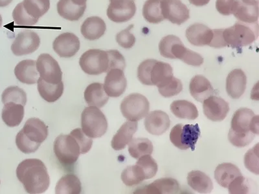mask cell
<instances>
[{
  "mask_svg": "<svg viewBox=\"0 0 259 194\" xmlns=\"http://www.w3.org/2000/svg\"><path fill=\"white\" fill-rule=\"evenodd\" d=\"M16 176L28 193H45L50 184L47 168L40 159H28L16 168Z\"/></svg>",
  "mask_w": 259,
  "mask_h": 194,
  "instance_id": "6da1fadb",
  "label": "cell"
},
{
  "mask_svg": "<svg viewBox=\"0 0 259 194\" xmlns=\"http://www.w3.org/2000/svg\"><path fill=\"white\" fill-rule=\"evenodd\" d=\"M48 136V128L37 118H31L25 122L24 128L16 137V144L23 153H34L45 141Z\"/></svg>",
  "mask_w": 259,
  "mask_h": 194,
  "instance_id": "7a4b0ae2",
  "label": "cell"
},
{
  "mask_svg": "<svg viewBox=\"0 0 259 194\" xmlns=\"http://www.w3.org/2000/svg\"><path fill=\"white\" fill-rule=\"evenodd\" d=\"M255 113L248 108H242L236 111L232 117L228 134L230 142L238 148L246 147L255 137L252 132L251 124Z\"/></svg>",
  "mask_w": 259,
  "mask_h": 194,
  "instance_id": "3957f363",
  "label": "cell"
},
{
  "mask_svg": "<svg viewBox=\"0 0 259 194\" xmlns=\"http://www.w3.org/2000/svg\"><path fill=\"white\" fill-rule=\"evenodd\" d=\"M173 77V69L169 64L154 59L145 60L138 68V79L144 85L159 87Z\"/></svg>",
  "mask_w": 259,
  "mask_h": 194,
  "instance_id": "277c9868",
  "label": "cell"
},
{
  "mask_svg": "<svg viewBox=\"0 0 259 194\" xmlns=\"http://www.w3.org/2000/svg\"><path fill=\"white\" fill-rule=\"evenodd\" d=\"M223 35L227 47L239 48L251 45L258 39V22L247 24L237 21L230 28L224 29Z\"/></svg>",
  "mask_w": 259,
  "mask_h": 194,
  "instance_id": "5b68a950",
  "label": "cell"
},
{
  "mask_svg": "<svg viewBox=\"0 0 259 194\" xmlns=\"http://www.w3.org/2000/svg\"><path fill=\"white\" fill-rule=\"evenodd\" d=\"M81 126L83 132L92 138L103 137L108 129L107 119L98 108L89 106L81 114Z\"/></svg>",
  "mask_w": 259,
  "mask_h": 194,
  "instance_id": "8992f818",
  "label": "cell"
},
{
  "mask_svg": "<svg viewBox=\"0 0 259 194\" xmlns=\"http://www.w3.org/2000/svg\"><path fill=\"white\" fill-rule=\"evenodd\" d=\"M53 150L58 160L64 166L73 165L81 154L80 146L71 134L58 136Z\"/></svg>",
  "mask_w": 259,
  "mask_h": 194,
  "instance_id": "52a82bcc",
  "label": "cell"
},
{
  "mask_svg": "<svg viewBox=\"0 0 259 194\" xmlns=\"http://www.w3.org/2000/svg\"><path fill=\"white\" fill-rule=\"evenodd\" d=\"M200 133V129L198 124L194 125L178 124L171 129L170 142L180 150L191 149L192 151H194Z\"/></svg>",
  "mask_w": 259,
  "mask_h": 194,
  "instance_id": "ba28073f",
  "label": "cell"
},
{
  "mask_svg": "<svg viewBox=\"0 0 259 194\" xmlns=\"http://www.w3.org/2000/svg\"><path fill=\"white\" fill-rule=\"evenodd\" d=\"M79 64L85 73L99 75L108 72L109 69V56L105 51L92 48L83 53Z\"/></svg>",
  "mask_w": 259,
  "mask_h": 194,
  "instance_id": "9c48e42d",
  "label": "cell"
},
{
  "mask_svg": "<svg viewBox=\"0 0 259 194\" xmlns=\"http://www.w3.org/2000/svg\"><path fill=\"white\" fill-rule=\"evenodd\" d=\"M150 110L148 99L143 94L133 93L123 99L121 105V112L129 121H140L147 116Z\"/></svg>",
  "mask_w": 259,
  "mask_h": 194,
  "instance_id": "30bf717a",
  "label": "cell"
},
{
  "mask_svg": "<svg viewBox=\"0 0 259 194\" xmlns=\"http://www.w3.org/2000/svg\"><path fill=\"white\" fill-rule=\"evenodd\" d=\"M36 69L40 77L50 84H57L61 82L62 72L56 60L47 53H43L36 61Z\"/></svg>",
  "mask_w": 259,
  "mask_h": 194,
  "instance_id": "8fae6325",
  "label": "cell"
},
{
  "mask_svg": "<svg viewBox=\"0 0 259 194\" xmlns=\"http://www.w3.org/2000/svg\"><path fill=\"white\" fill-rule=\"evenodd\" d=\"M136 10L134 0H110L106 14L111 21L119 24L131 20L135 16Z\"/></svg>",
  "mask_w": 259,
  "mask_h": 194,
  "instance_id": "7c38bea8",
  "label": "cell"
},
{
  "mask_svg": "<svg viewBox=\"0 0 259 194\" xmlns=\"http://www.w3.org/2000/svg\"><path fill=\"white\" fill-rule=\"evenodd\" d=\"M40 38L35 32L24 31L16 36L11 45V51L16 56L31 54L40 47Z\"/></svg>",
  "mask_w": 259,
  "mask_h": 194,
  "instance_id": "4fadbf2b",
  "label": "cell"
},
{
  "mask_svg": "<svg viewBox=\"0 0 259 194\" xmlns=\"http://www.w3.org/2000/svg\"><path fill=\"white\" fill-rule=\"evenodd\" d=\"M163 18L172 24L181 25L190 18V11L180 0H162Z\"/></svg>",
  "mask_w": 259,
  "mask_h": 194,
  "instance_id": "5bb4252c",
  "label": "cell"
},
{
  "mask_svg": "<svg viewBox=\"0 0 259 194\" xmlns=\"http://www.w3.org/2000/svg\"><path fill=\"white\" fill-rule=\"evenodd\" d=\"M79 39L71 32H64L58 36L53 43V50L61 58L75 56L80 50Z\"/></svg>",
  "mask_w": 259,
  "mask_h": 194,
  "instance_id": "9a60e30c",
  "label": "cell"
},
{
  "mask_svg": "<svg viewBox=\"0 0 259 194\" xmlns=\"http://www.w3.org/2000/svg\"><path fill=\"white\" fill-rule=\"evenodd\" d=\"M203 103V113L210 121H223L230 112L229 103L220 97L212 95Z\"/></svg>",
  "mask_w": 259,
  "mask_h": 194,
  "instance_id": "2e32d148",
  "label": "cell"
},
{
  "mask_svg": "<svg viewBox=\"0 0 259 194\" xmlns=\"http://www.w3.org/2000/svg\"><path fill=\"white\" fill-rule=\"evenodd\" d=\"M104 89L108 96L119 97L125 92L127 80L123 71L119 69H110L105 79Z\"/></svg>",
  "mask_w": 259,
  "mask_h": 194,
  "instance_id": "e0dca14e",
  "label": "cell"
},
{
  "mask_svg": "<svg viewBox=\"0 0 259 194\" xmlns=\"http://www.w3.org/2000/svg\"><path fill=\"white\" fill-rule=\"evenodd\" d=\"M159 51L161 56L166 59L182 61L186 54L187 48L185 47L179 37L170 34L161 39L159 43Z\"/></svg>",
  "mask_w": 259,
  "mask_h": 194,
  "instance_id": "ac0fdd59",
  "label": "cell"
},
{
  "mask_svg": "<svg viewBox=\"0 0 259 194\" xmlns=\"http://www.w3.org/2000/svg\"><path fill=\"white\" fill-rule=\"evenodd\" d=\"M144 124L148 132L154 135H161L170 128V121L165 112L156 110L148 113Z\"/></svg>",
  "mask_w": 259,
  "mask_h": 194,
  "instance_id": "d6986e66",
  "label": "cell"
},
{
  "mask_svg": "<svg viewBox=\"0 0 259 194\" xmlns=\"http://www.w3.org/2000/svg\"><path fill=\"white\" fill-rule=\"evenodd\" d=\"M186 35L191 44L202 47L209 45L213 38V31L204 24L195 23L187 29Z\"/></svg>",
  "mask_w": 259,
  "mask_h": 194,
  "instance_id": "ffe728a7",
  "label": "cell"
},
{
  "mask_svg": "<svg viewBox=\"0 0 259 194\" xmlns=\"http://www.w3.org/2000/svg\"><path fill=\"white\" fill-rule=\"evenodd\" d=\"M246 74L241 69H235L227 77V93L233 99H239L246 91Z\"/></svg>",
  "mask_w": 259,
  "mask_h": 194,
  "instance_id": "44dd1931",
  "label": "cell"
},
{
  "mask_svg": "<svg viewBox=\"0 0 259 194\" xmlns=\"http://www.w3.org/2000/svg\"><path fill=\"white\" fill-rule=\"evenodd\" d=\"M180 191V184L177 180L173 178H161L156 180L145 188L140 189V193L148 194H174Z\"/></svg>",
  "mask_w": 259,
  "mask_h": 194,
  "instance_id": "7402d4cb",
  "label": "cell"
},
{
  "mask_svg": "<svg viewBox=\"0 0 259 194\" xmlns=\"http://www.w3.org/2000/svg\"><path fill=\"white\" fill-rule=\"evenodd\" d=\"M106 25L105 21L99 16L87 18L80 27V32L84 38L90 41L98 40L105 34Z\"/></svg>",
  "mask_w": 259,
  "mask_h": 194,
  "instance_id": "603a6c76",
  "label": "cell"
},
{
  "mask_svg": "<svg viewBox=\"0 0 259 194\" xmlns=\"http://www.w3.org/2000/svg\"><path fill=\"white\" fill-rule=\"evenodd\" d=\"M137 121H127L124 122L119 128L112 140V149L119 151L125 149L126 145L133 139L134 134L138 130Z\"/></svg>",
  "mask_w": 259,
  "mask_h": 194,
  "instance_id": "cb8c5ba5",
  "label": "cell"
},
{
  "mask_svg": "<svg viewBox=\"0 0 259 194\" xmlns=\"http://www.w3.org/2000/svg\"><path fill=\"white\" fill-rule=\"evenodd\" d=\"M15 75L16 78L23 84H36L39 78L36 61L33 60H24L20 62L15 67Z\"/></svg>",
  "mask_w": 259,
  "mask_h": 194,
  "instance_id": "d4e9b609",
  "label": "cell"
},
{
  "mask_svg": "<svg viewBox=\"0 0 259 194\" xmlns=\"http://www.w3.org/2000/svg\"><path fill=\"white\" fill-rule=\"evenodd\" d=\"M191 96L196 101L202 103L214 93L213 87L207 78L201 75L194 76L189 85Z\"/></svg>",
  "mask_w": 259,
  "mask_h": 194,
  "instance_id": "484cf974",
  "label": "cell"
},
{
  "mask_svg": "<svg viewBox=\"0 0 259 194\" xmlns=\"http://www.w3.org/2000/svg\"><path fill=\"white\" fill-rule=\"evenodd\" d=\"M233 15L240 22L255 24L258 20V6L244 3L242 0H236Z\"/></svg>",
  "mask_w": 259,
  "mask_h": 194,
  "instance_id": "4316f807",
  "label": "cell"
},
{
  "mask_svg": "<svg viewBox=\"0 0 259 194\" xmlns=\"http://www.w3.org/2000/svg\"><path fill=\"white\" fill-rule=\"evenodd\" d=\"M84 99L89 106L101 108L108 103L109 96L106 93L103 84L95 82L90 84L85 89Z\"/></svg>",
  "mask_w": 259,
  "mask_h": 194,
  "instance_id": "83f0119b",
  "label": "cell"
},
{
  "mask_svg": "<svg viewBox=\"0 0 259 194\" xmlns=\"http://www.w3.org/2000/svg\"><path fill=\"white\" fill-rule=\"evenodd\" d=\"M242 175L237 166L232 163H224L217 166L214 172V178L219 185L228 188L231 182Z\"/></svg>",
  "mask_w": 259,
  "mask_h": 194,
  "instance_id": "f1b7e54d",
  "label": "cell"
},
{
  "mask_svg": "<svg viewBox=\"0 0 259 194\" xmlns=\"http://www.w3.org/2000/svg\"><path fill=\"white\" fill-rule=\"evenodd\" d=\"M24 106L19 104H5L2 117L5 124L9 127L19 126L24 117Z\"/></svg>",
  "mask_w": 259,
  "mask_h": 194,
  "instance_id": "f546056e",
  "label": "cell"
},
{
  "mask_svg": "<svg viewBox=\"0 0 259 194\" xmlns=\"http://www.w3.org/2000/svg\"><path fill=\"white\" fill-rule=\"evenodd\" d=\"M187 182L192 189L200 193H209L213 189V184L210 178L201 171L189 172Z\"/></svg>",
  "mask_w": 259,
  "mask_h": 194,
  "instance_id": "4dcf8cb0",
  "label": "cell"
},
{
  "mask_svg": "<svg viewBox=\"0 0 259 194\" xmlns=\"http://www.w3.org/2000/svg\"><path fill=\"white\" fill-rule=\"evenodd\" d=\"M37 84L39 94L48 103H55L63 94L64 85L62 81L59 84H53L46 82L42 78L39 77Z\"/></svg>",
  "mask_w": 259,
  "mask_h": 194,
  "instance_id": "1f68e13d",
  "label": "cell"
},
{
  "mask_svg": "<svg viewBox=\"0 0 259 194\" xmlns=\"http://www.w3.org/2000/svg\"><path fill=\"white\" fill-rule=\"evenodd\" d=\"M57 8L58 13L62 18L75 22L79 20L84 15L87 6H77L71 0H59Z\"/></svg>",
  "mask_w": 259,
  "mask_h": 194,
  "instance_id": "d6a6232c",
  "label": "cell"
},
{
  "mask_svg": "<svg viewBox=\"0 0 259 194\" xmlns=\"http://www.w3.org/2000/svg\"><path fill=\"white\" fill-rule=\"evenodd\" d=\"M170 110L175 117L182 119L194 120L199 115L196 106L186 100L173 102L170 105Z\"/></svg>",
  "mask_w": 259,
  "mask_h": 194,
  "instance_id": "836d02e7",
  "label": "cell"
},
{
  "mask_svg": "<svg viewBox=\"0 0 259 194\" xmlns=\"http://www.w3.org/2000/svg\"><path fill=\"white\" fill-rule=\"evenodd\" d=\"M82 192V184L77 175L68 174L64 175L58 181L55 193L80 194Z\"/></svg>",
  "mask_w": 259,
  "mask_h": 194,
  "instance_id": "e575fe53",
  "label": "cell"
},
{
  "mask_svg": "<svg viewBox=\"0 0 259 194\" xmlns=\"http://www.w3.org/2000/svg\"><path fill=\"white\" fill-rule=\"evenodd\" d=\"M162 0H147L143 8V16L150 24H157L165 18L162 14Z\"/></svg>",
  "mask_w": 259,
  "mask_h": 194,
  "instance_id": "d590c367",
  "label": "cell"
},
{
  "mask_svg": "<svg viewBox=\"0 0 259 194\" xmlns=\"http://www.w3.org/2000/svg\"><path fill=\"white\" fill-rule=\"evenodd\" d=\"M128 152L133 158L138 159L146 155H152L153 144L149 138H134L129 142Z\"/></svg>",
  "mask_w": 259,
  "mask_h": 194,
  "instance_id": "8d00e7d4",
  "label": "cell"
},
{
  "mask_svg": "<svg viewBox=\"0 0 259 194\" xmlns=\"http://www.w3.org/2000/svg\"><path fill=\"white\" fill-rule=\"evenodd\" d=\"M22 3L27 13L38 20L47 13L50 8V0H24Z\"/></svg>",
  "mask_w": 259,
  "mask_h": 194,
  "instance_id": "74e56055",
  "label": "cell"
},
{
  "mask_svg": "<svg viewBox=\"0 0 259 194\" xmlns=\"http://www.w3.org/2000/svg\"><path fill=\"white\" fill-rule=\"evenodd\" d=\"M121 179L127 186L137 185L145 180L142 171L136 164L135 165L128 166L122 171Z\"/></svg>",
  "mask_w": 259,
  "mask_h": 194,
  "instance_id": "f35d334b",
  "label": "cell"
},
{
  "mask_svg": "<svg viewBox=\"0 0 259 194\" xmlns=\"http://www.w3.org/2000/svg\"><path fill=\"white\" fill-rule=\"evenodd\" d=\"M3 104L14 103L24 106L27 103V94L24 90L18 86H10L4 90L2 95Z\"/></svg>",
  "mask_w": 259,
  "mask_h": 194,
  "instance_id": "ab89813d",
  "label": "cell"
},
{
  "mask_svg": "<svg viewBox=\"0 0 259 194\" xmlns=\"http://www.w3.org/2000/svg\"><path fill=\"white\" fill-rule=\"evenodd\" d=\"M136 165L142 171L145 179H150L156 176L158 172V166L156 161L150 155H146L138 159Z\"/></svg>",
  "mask_w": 259,
  "mask_h": 194,
  "instance_id": "60d3db41",
  "label": "cell"
},
{
  "mask_svg": "<svg viewBox=\"0 0 259 194\" xmlns=\"http://www.w3.org/2000/svg\"><path fill=\"white\" fill-rule=\"evenodd\" d=\"M158 87L159 93L166 98L178 95L183 90L181 80L173 77L171 79Z\"/></svg>",
  "mask_w": 259,
  "mask_h": 194,
  "instance_id": "b9f144b4",
  "label": "cell"
},
{
  "mask_svg": "<svg viewBox=\"0 0 259 194\" xmlns=\"http://www.w3.org/2000/svg\"><path fill=\"white\" fill-rule=\"evenodd\" d=\"M13 18L15 24L18 25H34L38 22V20L34 19L29 16L25 11L22 2L18 4L14 9Z\"/></svg>",
  "mask_w": 259,
  "mask_h": 194,
  "instance_id": "7bdbcfd3",
  "label": "cell"
},
{
  "mask_svg": "<svg viewBox=\"0 0 259 194\" xmlns=\"http://www.w3.org/2000/svg\"><path fill=\"white\" fill-rule=\"evenodd\" d=\"M251 183L242 175L236 178L228 186L229 192L231 194L249 193L251 190Z\"/></svg>",
  "mask_w": 259,
  "mask_h": 194,
  "instance_id": "ee69618b",
  "label": "cell"
},
{
  "mask_svg": "<svg viewBox=\"0 0 259 194\" xmlns=\"http://www.w3.org/2000/svg\"><path fill=\"white\" fill-rule=\"evenodd\" d=\"M134 28V24L130 25L128 27L118 32L115 39L121 47L124 48H131L136 43V37L131 32Z\"/></svg>",
  "mask_w": 259,
  "mask_h": 194,
  "instance_id": "f6af8a7d",
  "label": "cell"
},
{
  "mask_svg": "<svg viewBox=\"0 0 259 194\" xmlns=\"http://www.w3.org/2000/svg\"><path fill=\"white\" fill-rule=\"evenodd\" d=\"M245 166L253 174L258 175V144L245 155Z\"/></svg>",
  "mask_w": 259,
  "mask_h": 194,
  "instance_id": "bcb514c9",
  "label": "cell"
},
{
  "mask_svg": "<svg viewBox=\"0 0 259 194\" xmlns=\"http://www.w3.org/2000/svg\"><path fill=\"white\" fill-rule=\"evenodd\" d=\"M70 134L75 138L78 144H79L81 154H87L91 150L92 145H93V140L92 138L88 137L83 132L82 129L76 128L71 131Z\"/></svg>",
  "mask_w": 259,
  "mask_h": 194,
  "instance_id": "7dc6e473",
  "label": "cell"
},
{
  "mask_svg": "<svg viewBox=\"0 0 259 194\" xmlns=\"http://www.w3.org/2000/svg\"><path fill=\"white\" fill-rule=\"evenodd\" d=\"M108 56H109V69H119L124 71L126 68L125 59L123 55L117 50L107 51Z\"/></svg>",
  "mask_w": 259,
  "mask_h": 194,
  "instance_id": "c3c4849f",
  "label": "cell"
},
{
  "mask_svg": "<svg viewBox=\"0 0 259 194\" xmlns=\"http://www.w3.org/2000/svg\"><path fill=\"white\" fill-rule=\"evenodd\" d=\"M182 61L184 63L189 65V66L199 67L202 66L203 64L204 59H203L202 55L199 54V53L187 48L186 54L185 55Z\"/></svg>",
  "mask_w": 259,
  "mask_h": 194,
  "instance_id": "681fc988",
  "label": "cell"
},
{
  "mask_svg": "<svg viewBox=\"0 0 259 194\" xmlns=\"http://www.w3.org/2000/svg\"><path fill=\"white\" fill-rule=\"evenodd\" d=\"M235 2L236 0H217V10L222 15L230 16L233 15V9Z\"/></svg>",
  "mask_w": 259,
  "mask_h": 194,
  "instance_id": "f907efd6",
  "label": "cell"
},
{
  "mask_svg": "<svg viewBox=\"0 0 259 194\" xmlns=\"http://www.w3.org/2000/svg\"><path fill=\"white\" fill-rule=\"evenodd\" d=\"M212 31H213V38L209 44L210 47L216 48L227 47L224 38V29H213Z\"/></svg>",
  "mask_w": 259,
  "mask_h": 194,
  "instance_id": "816d5d0a",
  "label": "cell"
},
{
  "mask_svg": "<svg viewBox=\"0 0 259 194\" xmlns=\"http://www.w3.org/2000/svg\"><path fill=\"white\" fill-rule=\"evenodd\" d=\"M190 4L196 7H202L206 6L209 3L210 0H189Z\"/></svg>",
  "mask_w": 259,
  "mask_h": 194,
  "instance_id": "f5cc1de1",
  "label": "cell"
},
{
  "mask_svg": "<svg viewBox=\"0 0 259 194\" xmlns=\"http://www.w3.org/2000/svg\"><path fill=\"white\" fill-rule=\"evenodd\" d=\"M71 2L77 6H87V0H71Z\"/></svg>",
  "mask_w": 259,
  "mask_h": 194,
  "instance_id": "db71d44e",
  "label": "cell"
},
{
  "mask_svg": "<svg viewBox=\"0 0 259 194\" xmlns=\"http://www.w3.org/2000/svg\"><path fill=\"white\" fill-rule=\"evenodd\" d=\"M13 2V0H0V8H5L9 6Z\"/></svg>",
  "mask_w": 259,
  "mask_h": 194,
  "instance_id": "11a10c76",
  "label": "cell"
},
{
  "mask_svg": "<svg viewBox=\"0 0 259 194\" xmlns=\"http://www.w3.org/2000/svg\"><path fill=\"white\" fill-rule=\"evenodd\" d=\"M243 2L246 4L256 5L258 6V0H242Z\"/></svg>",
  "mask_w": 259,
  "mask_h": 194,
  "instance_id": "9f6ffc18",
  "label": "cell"
},
{
  "mask_svg": "<svg viewBox=\"0 0 259 194\" xmlns=\"http://www.w3.org/2000/svg\"><path fill=\"white\" fill-rule=\"evenodd\" d=\"M2 22H3V20H2V17L1 15H0V27H2Z\"/></svg>",
  "mask_w": 259,
  "mask_h": 194,
  "instance_id": "6f0895ef",
  "label": "cell"
}]
</instances>
